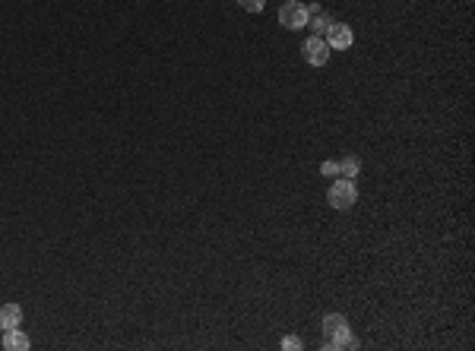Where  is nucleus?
Returning a JSON list of instances; mask_svg holds the SVG:
<instances>
[{"label": "nucleus", "mask_w": 475, "mask_h": 351, "mask_svg": "<svg viewBox=\"0 0 475 351\" xmlns=\"http://www.w3.org/2000/svg\"><path fill=\"white\" fill-rule=\"evenodd\" d=\"M20 323H22V310H20V304H3V307H0V332L16 329Z\"/></svg>", "instance_id": "7"}, {"label": "nucleus", "mask_w": 475, "mask_h": 351, "mask_svg": "<svg viewBox=\"0 0 475 351\" xmlns=\"http://www.w3.org/2000/svg\"><path fill=\"white\" fill-rule=\"evenodd\" d=\"M279 22H282L285 29H292V32L308 29V7H304L301 0H289V3H282V10H279Z\"/></svg>", "instance_id": "3"}, {"label": "nucleus", "mask_w": 475, "mask_h": 351, "mask_svg": "<svg viewBox=\"0 0 475 351\" xmlns=\"http://www.w3.org/2000/svg\"><path fill=\"white\" fill-rule=\"evenodd\" d=\"M330 26H333V16L324 13V7H320V3H310V7H308V29H310V32L324 38Z\"/></svg>", "instance_id": "6"}, {"label": "nucleus", "mask_w": 475, "mask_h": 351, "mask_svg": "<svg viewBox=\"0 0 475 351\" xmlns=\"http://www.w3.org/2000/svg\"><path fill=\"white\" fill-rule=\"evenodd\" d=\"M282 348L295 351V348H301V342H298V338H285V342H282Z\"/></svg>", "instance_id": "12"}, {"label": "nucleus", "mask_w": 475, "mask_h": 351, "mask_svg": "<svg viewBox=\"0 0 475 351\" xmlns=\"http://www.w3.org/2000/svg\"><path fill=\"white\" fill-rule=\"evenodd\" d=\"M324 42L330 45L333 51H345V48H352L355 35H352V29L345 26V22H336V20H333V26L326 29V38H324Z\"/></svg>", "instance_id": "5"}, {"label": "nucleus", "mask_w": 475, "mask_h": 351, "mask_svg": "<svg viewBox=\"0 0 475 351\" xmlns=\"http://www.w3.org/2000/svg\"><path fill=\"white\" fill-rule=\"evenodd\" d=\"M359 171H361V159H359V155H345V159L339 162V174H342V178H355Z\"/></svg>", "instance_id": "9"}, {"label": "nucleus", "mask_w": 475, "mask_h": 351, "mask_svg": "<svg viewBox=\"0 0 475 351\" xmlns=\"http://www.w3.org/2000/svg\"><path fill=\"white\" fill-rule=\"evenodd\" d=\"M326 200H330L333 209H352L355 203H359V187H355V180L352 178H339L336 184L330 187V193H326Z\"/></svg>", "instance_id": "2"}, {"label": "nucleus", "mask_w": 475, "mask_h": 351, "mask_svg": "<svg viewBox=\"0 0 475 351\" xmlns=\"http://www.w3.org/2000/svg\"><path fill=\"white\" fill-rule=\"evenodd\" d=\"M359 348V342L352 338V329H349V320L342 313H330L324 317V348L326 351H339V348Z\"/></svg>", "instance_id": "1"}, {"label": "nucleus", "mask_w": 475, "mask_h": 351, "mask_svg": "<svg viewBox=\"0 0 475 351\" xmlns=\"http://www.w3.org/2000/svg\"><path fill=\"white\" fill-rule=\"evenodd\" d=\"M301 54H304V61H308L310 67H324V63L330 61V45H326L320 35H310L308 42H304Z\"/></svg>", "instance_id": "4"}, {"label": "nucleus", "mask_w": 475, "mask_h": 351, "mask_svg": "<svg viewBox=\"0 0 475 351\" xmlns=\"http://www.w3.org/2000/svg\"><path fill=\"white\" fill-rule=\"evenodd\" d=\"M320 171H324L326 178H330V174H339V162H324V165H320Z\"/></svg>", "instance_id": "11"}, {"label": "nucleus", "mask_w": 475, "mask_h": 351, "mask_svg": "<svg viewBox=\"0 0 475 351\" xmlns=\"http://www.w3.org/2000/svg\"><path fill=\"white\" fill-rule=\"evenodd\" d=\"M29 345H32V342H29V336L20 329V326L3 332V348H7V351H26Z\"/></svg>", "instance_id": "8"}, {"label": "nucleus", "mask_w": 475, "mask_h": 351, "mask_svg": "<svg viewBox=\"0 0 475 351\" xmlns=\"http://www.w3.org/2000/svg\"><path fill=\"white\" fill-rule=\"evenodd\" d=\"M248 13H263V7H266V0H238Z\"/></svg>", "instance_id": "10"}]
</instances>
